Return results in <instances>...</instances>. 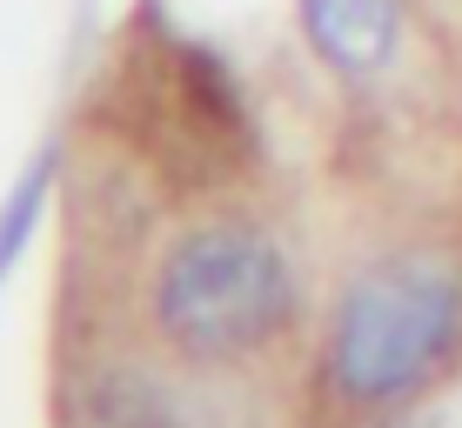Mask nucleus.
Wrapping results in <instances>:
<instances>
[{
    "mask_svg": "<svg viewBox=\"0 0 462 428\" xmlns=\"http://www.w3.org/2000/svg\"><path fill=\"white\" fill-rule=\"evenodd\" d=\"M462 328V281L436 261L369 268L336 308L328 375L348 402H402L442 369Z\"/></svg>",
    "mask_w": 462,
    "mask_h": 428,
    "instance_id": "obj_1",
    "label": "nucleus"
},
{
    "mask_svg": "<svg viewBox=\"0 0 462 428\" xmlns=\"http://www.w3.org/2000/svg\"><path fill=\"white\" fill-rule=\"evenodd\" d=\"M289 268H282L268 234L242 228V221H215L195 228L181 248L162 261L154 281V314L188 355L228 361L248 355L289 322Z\"/></svg>",
    "mask_w": 462,
    "mask_h": 428,
    "instance_id": "obj_2",
    "label": "nucleus"
},
{
    "mask_svg": "<svg viewBox=\"0 0 462 428\" xmlns=\"http://www.w3.org/2000/svg\"><path fill=\"white\" fill-rule=\"evenodd\" d=\"M301 27L336 74H375L395 54L402 0H301Z\"/></svg>",
    "mask_w": 462,
    "mask_h": 428,
    "instance_id": "obj_3",
    "label": "nucleus"
}]
</instances>
